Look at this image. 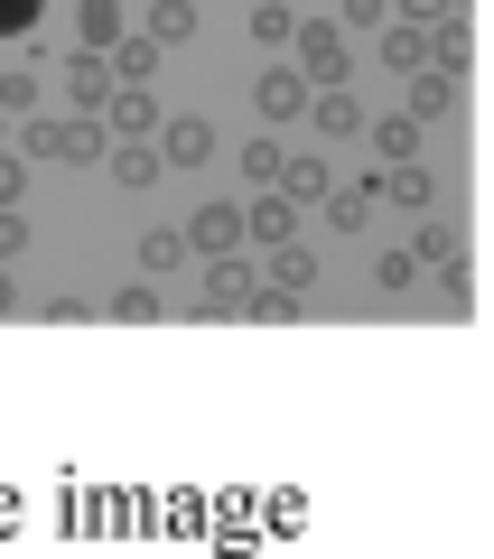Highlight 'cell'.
I'll return each mask as SVG.
<instances>
[{"mask_svg": "<svg viewBox=\"0 0 494 559\" xmlns=\"http://www.w3.org/2000/svg\"><path fill=\"white\" fill-rule=\"evenodd\" d=\"M20 150H28V159H57V168H84V159H113V140H103V121H94V112H66V121L28 112Z\"/></svg>", "mask_w": 494, "mask_h": 559, "instance_id": "6da1fadb", "label": "cell"}, {"mask_svg": "<svg viewBox=\"0 0 494 559\" xmlns=\"http://www.w3.org/2000/svg\"><path fill=\"white\" fill-rule=\"evenodd\" d=\"M252 289H261V280L243 271L234 252H215V261H205V299H197V318H252Z\"/></svg>", "mask_w": 494, "mask_h": 559, "instance_id": "7a4b0ae2", "label": "cell"}, {"mask_svg": "<svg viewBox=\"0 0 494 559\" xmlns=\"http://www.w3.org/2000/svg\"><path fill=\"white\" fill-rule=\"evenodd\" d=\"M57 75H66V103H75V112H94V121L113 112V57H103V47H75Z\"/></svg>", "mask_w": 494, "mask_h": 559, "instance_id": "3957f363", "label": "cell"}, {"mask_svg": "<svg viewBox=\"0 0 494 559\" xmlns=\"http://www.w3.org/2000/svg\"><path fill=\"white\" fill-rule=\"evenodd\" d=\"M252 103H261V131H280V121H308V103H317V84L298 75V66H271V75L252 84Z\"/></svg>", "mask_w": 494, "mask_h": 559, "instance_id": "277c9868", "label": "cell"}, {"mask_svg": "<svg viewBox=\"0 0 494 559\" xmlns=\"http://www.w3.org/2000/svg\"><path fill=\"white\" fill-rule=\"evenodd\" d=\"M298 75L308 84H345V20H308L298 28Z\"/></svg>", "mask_w": 494, "mask_h": 559, "instance_id": "5b68a950", "label": "cell"}, {"mask_svg": "<svg viewBox=\"0 0 494 559\" xmlns=\"http://www.w3.org/2000/svg\"><path fill=\"white\" fill-rule=\"evenodd\" d=\"M215 150H224V140H215V121H205V112H178V121H158V159H168V168H205Z\"/></svg>", "mask_w": 494, "mask_h": 559, "instance_id": "8992f818", "label": "cell"}, {"mask_svg": "<svg viewBox=\"0 0 494 559\" xmlns=\"http://www.w3.org/2000/svg\"><path fill=\"white\" fill-rule=\"evenodd\" d=\"M308 131H317V140H364V131H374V121H364V103H355V84H317Z\"/></svg>", "mask_w": 494, "mask_h": 559, "instance_id": "52a82bcc", "label": "cell"}, {"mask_svg": "<svg viewBox=\"0 0 494 559\" xmlns=\"http://www.w3.org/2000/svg\"><path fill=\"white\" fill-rule=\"evenodd\" d=\"M243 242H261V252L298 242V205L280 197V187H261V205H243Z\"/></svg>", "mask_w": 494, "mask_h": 559, "instance_id": "ba28073f", "label": "cell"}, {"mask_svg": "<svg viewBox=\"0 0 494 559\" xmlns=\"http://www.w3.org/2000/svg\"><path fill=\"white\" fill-rule=\"evenodd\" d=\"M448 103H457V75H448V66H420V75H401V112H411V121H438Z\"/></svg>", "mask_w": 494, "mask_h": 559, "instance_id": "9c48e42d", "label": "cell"}, {"mask_svg": "<svg viewBox=\"0 0 494 559\" xmlns=\"http://www.w3.org/2000/svg\"><path fill=\"white\" fill-rule=\"evenodd\" d=\"M187 242H197V261H215V252H234L243 242V205H197V224H187Z\"/></svg>", "mask_w": 494, "mask_h": 559, "instance_id": "30bf717a", "label": "cell"}, {"mask_svg": "<svg viewBox=\"0 0 494 559\" xmlns=\"http://www.w3.org/2000/svg\"><path fill=\"white\" fill-rule=\"evenodd\" d=\"M383 205H401V215H430L438 205V178L420 159H392V178H383Z\"/></svg>", "mask_w": 494, "mask_h": 559, "instance_id": "8fae6325", "label": "cell"}, {"mask_svg": "<svg viewBox=\"0 0 494 559\" xmlns=\"http://www.w3.org/2000/svg\"><path fill=\"white\" fill-rule=\"evenodd\" d=\"M103 121H113V140H158V121H168V112H158V103L140 94V84H121V94H113V112H103Z\"/></svg>", "mask_w": 494, "mask_h": 559, "instance_id": "7c38bea8", "label": "cell"}, {"mask_svg": "<svg viewBox=\"0 0 494 559\" xmlns=\"http://www.w3.org/2000/svg\"><path fill=\"white\" fill-rule=\"evenodd\" d=\"M280 197H290V205H327V197H337V187H327V159H317V150H290V168H280Z\"/></svg>", "mask_w": 494, "mask_h": 559, "instance_id": "4fadbf2b", "label": "cell"}, {"mask_svg": "<svg viewBox=\"0 0 494 559\" xmlns=\"http://www.w3.org/2000/svg\"><path fill=\"white\" fill-rule=\"evenodd\" d=\"M158 168H168V159H158L150 140H113V178H121V197H140V187H150Z\"/></svg>", "mask_w": 494, "mask_h": 559, "instance_id": "5bb4252c", "label": "cell"}, {"mask_svg": "<svg viewBox=\"0 0 494 559\" xmlns=\"http://www.w3.org/2000/svg\"><path fill=\"white\" fill-rule=\"evenodd\" d=\"M383 66H392V75H420V66H430V28L392 20V28H383Z\"/></svg>", "mask_w": 494, "mask_h": 559, "instance_id": "9a60e30c", "label": "cell"}, {"mask_svg": "<svg viewBox=\"0 0 494 559\" xmlns=\"http://www.w3.org/2000/svg\"><path fill=\"white\" fill-rule=\"evenodd\" d=\"M374 205H383V178L337 187V197H327V224H337V234H364V215H374Z\"/></svg>", "mask_w": 494, "mask_h": 559, "instance_id": "2e32d148", "label": "cell"}, {"mask_svg": "<svg viewBox=\"0 0 494 559\" xmlns=\"http://www.w3.org/2000/svg\"><path fill=\"white\" fill-rule=\"evenodd\" d=\"M430 66H448V75H467V66H475V38H467V10H457V20H438V28H430Z\"/></svg>", "mask_w": 494, "mask_h": 559, "instance_id": "e0dca14e", "label": "cell"}, {"mask_svg": "<svg viewBox=\"0 0 494 559\" xmlns=\"http://www.w3.org/2000/svg\"><path fill=\"white\" fill-rule=\"evenodd\" d=\"M75 38L113 57V47H121V0H84V10H75Z\"/></svg>", "mask_w": 494, "mask_h": 559, "instance_id": "ac0fdd59", "label": "cell"}, {"mask_svg": "<svg viewBox=\"0 0 494 559\" xmlns=\"http://www.w3.org/2000/svg\"><path fill=\"white\" fill-rule=\"evenodd\" d=\"M411 252H420V271H448V261H457V224L420 215V224H411Z\"/></svg>", "mask_w": 494, "mask_h": 559, "instance_id": "d6986e66", "label": "cell"}, {"mask_svg": "<svg viewBox=\"0 0 494 559\" xmlns=\"http://www.w3.org/2000/svg\"><path fill=\"white\" fill-rule=\"evenodd\" d=\"M150 38L158 47H187V38H197V0H150Z\"/></svg>", "mask_w": 494, "mask_h": 559, "instance_id": "ffe728a7", "label": "cell"}, {"mask_svg": "<svg viewBox=\"0 0 494 559\" xmlns=\"http://www.w3.org/2000/svg\"><path fill=\"white\" fill-rule=\"evenodd\" d=\"M252 38L261 47H298V10L290 0H252Z\"/></svg>", "mask_w": 494, "mask_h": 559, "instance_id": "44dd1931", "label": "cell"}, {"mask_svg": "<svg viewBox=\"0 0 494 559\" xmlns=\"http://www.w3.org/2000/svg\"><path fill=\"white\" fill-rule=\"evenodd\" d=\"M187 252H197V242H187L178 224H158V234H140V271H178Z\"/></svg>", "mask_w": 494, "mask_h": 559, "instance_id": "7402d4cb", "label": "cell"}, {"mask_svg": "<svg viewBox=\"0 0 494 559\" xmlns=\"http://www.w3.org/2000/svg\"><path fill=\"white\" fill-rule=\"evenodd\" d=\"M364 140H374L383 159H420V121H411V112H392V121H374V131H364Z\"/></svg>", "mask_w": 494, "mask_h": 559, "instance_id": "603a6c76", "label": "cell"}, {"mask_svg": "<svg viewBox=\"0 0 494 559\" xmlns=\"http://www.w3.org/2000/svg\"><path fill=\"white\" fill-rule=\"evenodd\" d=\"M261 280H271V289H308V280H317L308 242H280V252H271V271H261Z\"/></svg>", "mask_w": 494, "mask_h": 559, "instance_id": "cb8c5ba5", "label": "cell"}, {"mask_svg": "<svg viewBox=\"0 0 494 559\" xmlns=\"http://www.w3.org/2000/svg\"><path fill=\"white\" fill-rule=\"evenodd\" d=\"M113 75H121V84H150V75H158V38H121V47H113Z\"/></svg>", "mask_w": 494, "mask_h": 559, "instance_id": "d4e9b609", "label": "cell"}, {"mask_svg": "<svg viewBox=\"0 0 494 559\" xmlns=\"http://www.w3.org/2000/svg\"><path fill=\"white\" fill-rule=\"evenodd\" d=\"M374 280L392 289V299H411V289H420V252H411V242H401V252H383V261H374Z\"/></svg>", "mask_w": 494, "mask_h": 559, "instance_id": "484cf974", "label": "cell"}, {"mask_svg": "<svg viewBox=\"0 0 494 559\" xmlns=\"http://www.w3.org/2000/svg\"><path fill=\"white\" fill-rule=\"evenodd\" d=\"M280 168H290V150H271V131H261L252 150H243V178H252V187H280Z\"/></svg>", "mask_w": 494, "mask_h": 559, "instance_id": "4316f807", "label": "cell"}, {"mask_svg": "<svg viewBox=\"0 0 494 559\" xmlns=\"http://www.w3.org/2000/svg\"><path fill=\"white\" fill-rule=\"evenodd\" d=\"M0 112H10V121L38 112V75H28V66H20V75H0Z\"/></svg>", "mask_w": 494, "mask_h": 559, "instance_id": "83f0119b", "label": "cell"}, {"mask_svg": "<svg viewBox=\"0 0 494 559\" xmlns=\"http://www.w3.org/2000/svg\"><path fill=\"white\" fill-rule=\"evenodd\" d=\"M252 318L261 326H290L298 318V289H271V280H261V289H252Z\"/></svg>", "mask_w": 494, "mask_h": 559, "instance_id": "f1b7e54d", "label": "cell"}, {"mask_svg": "<svg viewBox=\"0 0 494 559\" xmlns=\"http://www.w3.org/2000/svg\"><path fill=\"white\" fill-rule=\"evenodd\" d=\"M392 10H401V20H411V28H438V20H457L467 0H392Z\"/></svg>", "mask_w": 494, "mask_h": 559, "instance_id": "f546056e", "label": "cell"}, {"mask_svg": "<svg viewBox=\"0 0 494 559\" xmlns=\"http://www.w3.org/2000/svg\"><path fill=\"white\" fill-rule=\"evenodd\" d=\"M113 318H121V326H150V318H158V289H121Z\"/></svg>", "mask_w": 494, "mask_h": 559, "instance_id": "4dcf8cb0", "label": "cell"}, {"mask_svg": "<svg viewBox=\"0 0 494 559\" xmlns=\"http://www.w3.org/2000/svg\"><path fill=\"white\" fill-rule=\"evenodd\" d=\"M38 28V0H0V38H28Z\"/></svg>", "mask_w": 494, "mask_h": 559, "instance_id": "1f68e13d", "label": "cell"}, {"mask_svg": "<svg viewBox=\"0 0 494 559\" xmlns=\"http://www.w3.org/2000/svg\"><path fill=\"white\" fill-rule=\"evenodd\" d=\"M10 252H28V215H20V205H0V261H10Z\"/></svg>", "mask_w": 494, "mask_h": 559, "instance_id": "d6a6232c", "label": "cell"}, {"mask_svg": "<svg viewBox=\"0 0 494 559\" xmlns=\"http://www.w3.org/2000/svg\"><path fill=\"white\" fill-rule=\"evenodd\" d=\"M392 20V0H345V28H383Z\"/></svg>", "mask_w": 494, "mask_h": 559, "instance_id": "836d02e7", "label": "cell"}, {"mask_svg": "<svg viewBox=\"0 0 494 559\" xmlns=\"http://www.w3.org/2000/svg\"><path fill=\"white\" fill-rule=\"evenodd\" d=\"M20 178H28V159H10V150H0V205H20Z\"/></svg>", "mask_w": 494, "mask_h": 559, "instance_id": "e575fe53", "label": "cell"}, {"mask_svg": "<svg viewBox=\"0 0 494 559\" xmlns=\"http://www.w3.org/2000/svg\"><path fill=\"white\" fill-rule=\"evenodd\" d=\"M10 308H20V289H10V271H0V318H10Z\"/></svg>", "mask_w": 494, "mask_h": 559, "instance_id": "d590c367", "label": "cell"}, {"mask_svg": "<svg viewBox=\"0 0 494 559\" xmlns=\"http://www.w3.org/2000/svg\"><path fill=\"white\" fill-rule=\"evenodd\" d=\"M0 140H10V112H0Z\"/></svg>", "mask_w": 494, "mask_h": 559, "instance_id": "8d00e7d4", "label": "cell"}]
</instances>
